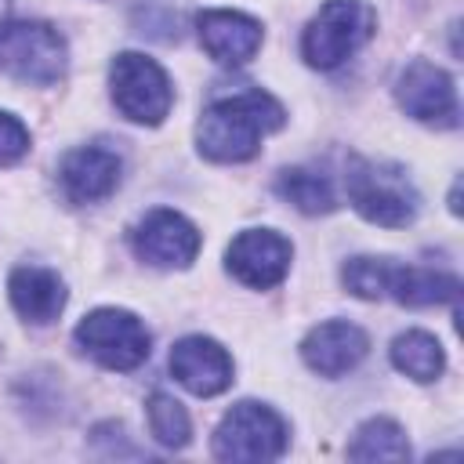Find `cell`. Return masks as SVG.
<instances>
[{
    "mask_svg": "<svg viewBox=\"0 0 464 464\" xmlns=\"http://www.w3.org/2000/svg\"><path fill=\"white\" fill-rule=\"evenodd\" d=\"M290 442L286 420L265 406V402H236L218 431H214V457L218 460H239V464H261V460H276L283 457Z\"/></svg>",
    "mask_w": 464,
    "mask_h": 464,
    "instance_id": "cell-5",
    "label": "cell"
},
{
    "mask_svg": "<svg viewBox=\"0 0 464 464\" xmlns=\"http://www.w3.org/2000/svg\"><path fill=\"white\" fill-rule=\"evenodd\" d=\"M348 457L352 460H410V442L392 417H370L366 424H359L348 446Z\"/></svg>",
    "mask_w": 464,
    "mask_h": 464,
    "instance_id": "cell-19",
    "label": "cell"
},
{
    "mask_svg": "<svg viewBox=\"0 0 464 464\" xmlns=\"http://www.w3.org/2000/svg\"><path fill=\"white\" fill-rule=\"evenodd\" d=\"M109 83H112L116 109L134 123L156 127L174 105V87L149 54H138V51L116 54L109 69Z\"/></svg>",
    "mask_w": 464,
    "mask_h": 464,
    "instance_id": "cell-7",
    "label": "cell"
},
{
    "mask_svg": "<svg viewBox=\"0 0 464 464\" xmlns=\"http://www.w3.org/2000/svg\"><path fill=\"white\" fill-rule=\"evenodd\" d=\"M120 174H123L120 156L102 145H80L58 167L62 188L72 203H98V199L112 196L120 185Z\"/></svg>",
    "mask_w": 464,
    "mask_h": 464,
    "instance_id": "cell-14",
    "label": "cell"
},
{
    "mask_svg": "<svg viewBox=\"0 0 464 464\" xmlns=\"http://www.w3.org/2000/svg\"><path fill=\"white\" fill-rule=\"evenodd\" d=\"M366 352H370V337L348 319L319 323L301 341V359L319 377H344L366 359Z\"/></svg>",
    "mask_w": 464,
    "mask_h": 464,
    "instance_id": "cell-11",
    "label": "cell"
},
{
    "mask_svg": "<svg viewBox=\"0 0 464 464\" xmlns=\"http://www.w3.org/2000/svg\"><path fill=\"white\" fill-rule=\"evenodd\" d=\"M460 294V279L442 272V268H424V265H392L388 261V283H384V297H395L399 304H446L457 301Z\"/></svg>",
    "mask_w": 464,
    "mask_h": 464,
    "instance_id": "cell-16",
    "label": "cell"
},
{
    "mask_svg": "<svg viewBox=\"0 0 464 464\" xmlns=\"http://www.w3.org/2000/svg\"><path fill=\"white\" fill-rule=\"evenodd\" d=\"M130 243L134 254L156 268H188L203 246V236L185 214L156 207L134 225Z\"/></svg>",
    "mask_w": 464,
    "mask_h": 464,
    "instance_id": "cell-8",
    "label": "cell"
},
{
    "mask_svg": "<svg viewBox=\"0 0 464 464\" xmlns=\"http://www.w3.org/2000/svg\"><path fill=\"white\" fill-rule=\"evenodd\" d=\"M7 294L14 312L36 326L54 323L65 308V283L54 268H44V265H18L7 279Z\"/></svg>",
    "mask_w": 464,
    "mask_h": 464,
    "instance_id": "cell-15",
    "label": "cell"
},
{
    "mask_svg": "<svg viewBox=\"0 0 464 464\" xmlns=\"http://www.w3.org/2000/svg\"><path fill=\"white\" fill-rule=\"evenodd\" d=\"M373 25L377 14L366 0H326L304 25L301 54L312 69H337L373 36Z\"/></svg>",
    "mask_w": 464,
    "mask_h": 464,
    "instance_id": "cell-3",
    "label": "cell"
},
{
    "mask_svg": "<svg viewBox=\"0 0 464 464\" xmlns=\"http://www.w3.org/2000/svg\"><path fill=\"white\" fill-rule=\"evenodd\" d=\"M170 373L178 377L181 388L207 399L232 384V355L214 337L192 334L170 348Z\"/></svg>",
    "mask_w": 464,
    "mask_h": 464,
    "instance_id": "cell-12",
    "label": "cell"
},
{
    "mask_svg": "<svg viewBox=\"0 0 464 464\" xmlns=\"http://www.w3.org/2000/svg\"><path fill=\"white\" fill-rule=\"evenodd\" d=\"M145 406H149V431H152V439L160 446H167V450H181L188 442V435H192L185 406L174 395H167V392H152Z\"/></svg>",
    "mask_w": 464,
    "mask_h": 464,
    "instance_id": "cell-20",
    "label": "cell"
},
{
    "mask_svg": "<svg viewBox=\"0 0 464 464\" xmlns=\"http://www.w3.org/2000/svg\"><path fill=\"white\" fill-rule=\"evenodd\" d=\"M196 33L203 51L221 62V65H243L257 54L265 33L261 22H254L243 11H199L196 14Z\"/></svg>",
    "mask_w": 464,
    "mask_h": 464,
    "instance_id": "cell-13",
    "label": "cell"
},
{
    "mask_svg": "<svg viewBox=\"0 0 464 464\" xmlns=\"http://www.w3.org/2000/svg\"><path fill=\"white\" fill-rule=\"evenodd\" d=\"M25 152H29V130H25V123L18 116H11V112H0V167L18 163Z\"/></svg>",
    "mask_w": 464,
    "mask_h": 464,
    "instance_id": "cell-22",
    "label": "cell"
},
{
    "mask_svg": "<svg viewBox=\"0 0 464 464\" xmlns=\"http://www.w3.org/2000/svg\"><path fill=\"white\" fill-rule=\"evenodd\" d=\"M344 188H348V203L366 221L384 228H402L420 210V196L399 163L352 156L344 167Z\"/></svg>",
    "mask_w": 464,
    "mask_h": 464,
    "instance_id": "cell-2",
    "label": "cell"
},
{
    "mask_svg": "<svg viewBox=\"0 0 464 464\" xmlns=\"http://www.w3.org/2000/svg\"><path fill=\"white\" fill-rule=\"evenodd\" d=\"M392 366L399 373H406L410 381L428 384L442 373L446 355H442V344L428 330H406L392 341Z\"/></svg>",
    "mask_w": 464,
    "mask_h": 464,
    "instance_id": "cell-17",
    "label": "cell"
},
{
    "mask_svg": "<svg viewBox=\"0 0 464 464\" xmlns=\"http://www.w3.org/2000/svg\"><path fill=\"white\" fill-rule=\"evenodd\" d=\"M283 120H286L283 105L261 87L225 94L203 109L196 123V145L214 163H243L257 156L261 138L279 130Z\"/></svg>",
    "mask_w": 464,
    "mask_h": 464,
    "instance_id": "cell-1",
    "label": "cell"
},
{
    "mask_svg": "<svg viewBox=\"0 0 464 464\" xmlns=\"http://www.w3.org/2000/svg\"><path fill=\"white\" fill-rule=\"evenodd\" d=\"M7 7H11V0H0V22H4V14H7Z\"/></svg>",
    "mask_w": 464,
    "mask_h": 464,
    "instance_id": "cell-23",
    "label": "cell"
},
{
    "mask_svg": "<svg viewBox=\"0 0 464 464\" xmlns=\"http://www.w3.org/2000/svg\"><path fill=\"white\" fill-rule=\"evenodd\" d=\"M276 192L290 207H297L301 214H330L337 207V196H334L330 178L319 174V170H312V167H286V170H279Z\"/></svg>",
    "mask_w": 464,
    "mask_h": 464,
    "instance_id": "cell-18",
    "label": "cell"
},
{
    "mask_svg": "<svg viewBox=\"0 0 464 464\" xmlns=\"http://www.w3.org/2000/svg\"><path fill=\"white\" fill-rule=\"evenodd\" d=\"M341 279H344V286H348L355 297L377 301V297H384L388 261H384V257H352V261L341 268Z\"/></svg>",
    "mask_w": 464,
    "mask_h": 464,
    "instance_id": "cell-21",
    "label": "cell"
},
{
    "mask_svg": "<svg viewBox=\"0 0 464 464\" xmlns=\"http://www.w3.org/2000/svg\"><path fill=\"white\" fill-rule=\"evenodd\" d=\"M290 257H294L290 239H283L272 228H246L228 243L225 265L239 283L254 290H268L283 283V276L290 272Z\"/></svg>",
    "mask_w": 464,
    "mask_h": 464,
    "instance_id": "cell-10",
    "label": "cell"
},
{
    "mask_svg": "<svg viewBox=\"0 0 464 464\" xmlns=\"http://www.w3.org/2000/svg\"><path fill=\"white\" fill-rule=\"evenodd\" d=\"M69 51L54 25L47 22H7L0 25V72L18 83L51 87L65 76Z\"/></svg>",
    "mask_w": 464,
    "mask_h": 464,
    "instance_id": "cell-4",
    "label": "cell"
},
{
    "mask_svg": "<svg viewBox=\"0 0 464 464\" xmlns=\"http://www.w3.org/2000/svg\"><path fill=\"white\" fill-rule=\"evenodd\" d=\"M395 98H399L402 112L420 123H435V127L457 123V87H453L450 72H442L439 65H431L424 58L410 62L399 72Z\"/></svg>",
    "mask_w": 464,
    "mask_h": 464,
    "instance_id": "cell-9",
    "label": "cell"
},
{
    "mask_svg": "<svg viewBox=\"0 0 464 464\" xmlns=\"http://www.w3.org/2000/svg\"><path fill=\"white\" fill-rule=\"evenodd\" d=\"M76 344L105 370H134L149 359L152 334L127 308H94L80 319Z\"/></svg>",
    "mask_w": 464,
    "mask_h": 464,
    "instance_id": "cell-6",
    "label": "cell"
}]
</instances>
